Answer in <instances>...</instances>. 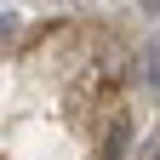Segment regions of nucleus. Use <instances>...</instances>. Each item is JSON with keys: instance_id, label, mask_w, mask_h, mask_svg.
I'll return each instance as SVG.
<instances>
[{"instance_id": "f257e3e1", "label": "nucleus", "mask_w": 160, "mask_h": 160, "mask_svg": "<svg viewBox=\"0 0 160 160\" xmlns=\"http://www.w3.org/2000/svg\"><path fill=\"white\" fill-rule=\"evenodd\" d=\"M12 23H17V17H12V12H0V34H6V29H12Z\"/></svg>"}]
</instances>
